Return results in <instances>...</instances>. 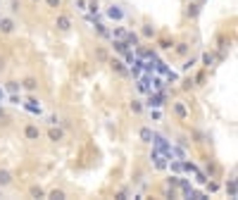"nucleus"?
Here are the masks:
<instances>
[{
    "label": "nucleus",
    "mask_w": 238,
    "mask_h": 200,
    "mask_svg": "<svg viewBox=\"0 0 238 200\" xmlns=\"http://www.w3.org/2000/svg\"><path fill=\"white\" fill-rule=\"evenodd\" d=\"M140 136H143L145 141H150V131H148V129H143V131H140Z\"/></svg>",
    "instance_id": "obj_2"
},
{
    "label": "nucleus",
    "mask_w": 238,
    "mask_h": 200,
    "mask_svg": "<svg viewBox=\"0 0 238 200\" xmlns=\"http://www.w3.org/2000/svg\"><path fill=\"white\" fill-rule=\"evenodd\" d=\"M26 136H29V138H36V136H38V129L29 126V129H26Z\"/></svg>",
    "instance_id": "obj_1"
}]
</instances>
